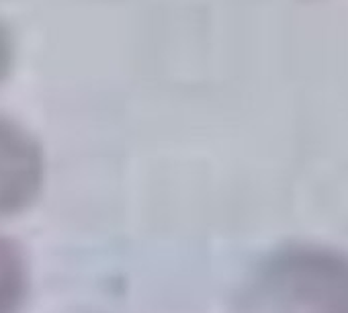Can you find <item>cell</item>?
<instances>
[{"label": "cell", "mask_w": 348, "mask_h": 313, "mask_svg": "<svg viewBox=\"0 0 348 313\" xmlns=\"http://www.w3.org/2000/svg\"><path fill=\"white\" fill-rule=\"evenodd\" d=\"M242 313H348V256L297 246L268 258L248 282Z\"/></svg>", "instance_id": "cell-1"}, {"label": "cell", "mask_w": 348, "mask_h": 313, "mask_svg": "<svg viewBox=\"0 0 348 313\" xmlns=\"http://www.w3.org/2000/svg\"><path fill=\"white\" fill-rule=\"evenodd\" d=\"M27 274L16 246L0 238V313H18L25 299Z\"/></svg>", "instance_id": "cell-2"}]
</instances>
